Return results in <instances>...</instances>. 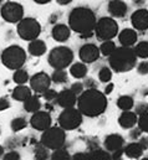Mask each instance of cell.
<instances>
[{
  "instance_id": "cell-1",
  "label": "cell",
  "mask_w": 148,
  "mask_h": 160,
  "mask_svg": "<svg viewBox=\"0 0 148 160\" xmlns=\"http://www.w3.org/2000/svg\"><path fill=\"white\" fill-rule=\"evenodd\" d=\"M106 108H107L106 94L98 91L97 88L86 89L77 98V109L82 113V116L95 118L105 113Z\"/></svg>"
},
{
  "instance_id": "cell-2",
  "label": "cell",
  "mask_w": 148,
  "mask_h": 160,
  "mask_svg": "<svg viewBox=\"0 0 148 160\" xmlns=\"http://www.w3.org/2000/svg\"><path fill=\"white\" fill-rule=\"evenodd\" d=\"M96 15L95 12L85 6H78L71 10L69 15L70 29L80 34L82 38H91L96 28Z\"/></svg>"
},
{
  "instance_id": "cell-3",
  "label": "cell",
  "mask_w": 148,
  "mask_h": 160,
  "mask_svg": "<svg viewBox=\"0 0 148 160\" xmlns=\"http://www.w3.org/2000/svg\"><path fill=\"white\" fill-rule=\"evenodd\" d=\"M110 67L116 72H128L133 67H136L137 63V56L132 47H117L116 51L108 57Z\"/></svg>"
},
{
  "instance_id": "cell-4",
  "label": "cell",
  "mask_w": 148,
  "mask_h": 160,
  "mask_svg": "<svg viewBox=\"0 0 148 160\" xmlns=\"http://www.w3.org/2000/svg\"><path fill=\"white\" fill-rule=\"evenodd\" d=\"M26 61V52L23 47L18 45H11L6 47L1 53V63L9 70H19L24 66Z\"/></svg>"
},
{
  "instance_id": "cell-5",
  "label": "cell",
  "mask_w": 148,
  "mask_h": 160,
  "mask_svg": "<svg viewBox=\"0 0 148 160\" xmlns=\"http://www.w3.org/2000/svg\"><path fill=\"white\" fill-rule=\"evenodd\" d=\"M47 61L54 70H65L74 61V52L67 46H57L49 53Z\"/></svg>"
},
{
  "instance_id": "cell-6",
  "label": "cell",
  "mask_w": 148,
  "mask_h": 160,
  "mask_svg": "<svg viewBox=\"0 0 148 160\" xmlns=\"http://www.w3.org/2000/svg\"><path fill=\"white\" fill-rule=\"evenodd\" d=\"M66 142V133L61 127H51L47 130L42 132L40 143L46 147L49 150H56L64 148Z\"/></svg>"
},
{
  "instance_id": "cell-7",
  "label": "cell",
  "mask_w": 148,
  "mask_h": 160,
  "mask_svg": "<svg viewBox=\"0 0 148 160\" xmlns=\"http://www.w3.org/2000/svg\"><path fill=\"white\" fill-rule=\"evenodd\" d=\"M18 35L25 41L36 40L41 32V25L34 18H24L18 22Z\"/></svg>"
},
{
  "instance_id": "cell-8",
  "label": "cell",
  "mask_w": 148,
  "mask_h": 160,
  "mask_svg": "<svg viewBox=\"0 0 148 160\" xmlns=\"http://www.w3.org/2000/svg\"><path fill=\"white\" fill-rule=\"evenodd\" d=\"M95 34L97 39L102 41L112 40L113 38L117 36L118 34V24L113 18H101L96 22L95 28Z\"/></svg>"
},
{
  "instance_id": "cell-9",
  "label": "cell",
  "mask_w": 148,
  "mask_h": 160,
  "mask_svg": "<svg viewBox=\"0 0 148 160\" xmlns=\"http://www.w3.org/2000/svg\"><path fill=\"white\" fill-rule=\"evenodd\" d=\"M83 116L77 108H66L59 116V125L64 130H74L82 124Z\"/></svg>"
},
{
  "instance_id": "cell-10",
  "label": "cell",
  "mask_w": 148,
  "mask_h": 160,
  "mask_svg": "<svg viewBox=\"0 0 148 160\" xmlns=\"http://www.w3.org/2000/svg\"><path fill=\"white\" fill-rule=\"evenodd\" d=\"M1 18L11 24H16L24 19V8L21 4L15 1H8L1 6Z\"/></svg>"
},
{
  "instance_id": "cell-11",
  "label": "cell",
  "mask_w": 148,
  "mask_h": 160,
  "mask_svg": "<svg viewBox=\"0 0 148 160\" xmlns=\"http://www.w3.org/2000/svg\"><path fill=\"white\" fill-rule=\"evenodd\" d=\"M51 82V76L45 72H37L30 78V88L36 93H44L50 88Z\"/></svg>"
},
{
  "instance_id": "cell-12",
  "label": "cell",
  "mask_w": 148,
  "mask_h": 160,
  "mask_svg": "<svg viewBox=\"0 0 148 160\" xmlns=\"http://www.w3.org/2000/svg\"><path fill=\"white\" fill-rule=\"evenodd\" d=\"M51 123H52V118L50 113L45 111H39L36 113H34L33 117L30 118V125L35 130H40V132H45L49 128H51Z\"/></svg>"
},
{
  "instance_id": "cell-13",
  "label": "cell",
  "mask_w": 148,
  "mask_h": 160,
  "mask_svg": "<svg viewBox=\"0 0 148 160\" xmlns=\"http://www.w3.org/2000/svg\"><path fill=\"white\" fill-rule=\"evenodd\" d=\"M100 55H101L100 47H97L93 43H85L80 48V52H78V56L83 63H92L97 61Z\"/></svg>"
},
{
  "instance_id": "cell-14",
  "label": "cell",
  "mask_w": 148,
  "mask_h": 160,
  "mask_svg": "<svg viewBox=\"0 0 148 160\" xmlns=\"http://www.w3.org/2000/svg\"><path fill=\"white\" fill-rule=\"evenodd\" d=\"M77 98L78 97L75 94L71 89H62L61 92H59L55 103L59 104L64 109H66V108H74L75 106L77 104Z\"/></svg>"
},
{
  "instance_id": "cell-15",
  "label": "cell",
  "mask_w": 148,
  "mask_h": 160,
  "mask_svg": "<svg viewBox=\"0 0 148 160\" xmlns=\"http://www.w3.org/2000/svg\"><path fill=\"white\" fill-rule=\"evenodd\" d=\"M103 147L108 153L113 154L116 152H119V150L124 149V139H123L122 135L113 133V134H110L105 138Z\"/></svg>"
},
{
  "instance_id": "cell-16",
  "label": "cell",
  "mask_w": 148,
  "mask_h": 160,
  "mask_svg": "<svg viewBox=\"0 0 148 160\" xmlns=\"http://www.w3.org/2000/svg\"><path fill=\"white\" fill-rule=\"evenodd\" d=\"M131 22L135 30L146 31L148 30V10L147 9H138L131 16Z\"/></svg>"
},
{
  "instance_id": "cell-17",
  "label": "cell",
  "mask_w": 148,
  "mask_h": 160,
  "mask_svg": "<svg viewBox=\"0 0 148 160\" xmlns=\"http://www.w3.org/2000/svg\"><path fill=\"white\" fill-rule=\"evenodd\" d=\"M107 10L113 18H124L128 11V6L122 0H111L108 2Z\"/></svg>"
},
{
  "instance_id": "cell-18",
  "label": "cell",
  "mask_w": 148,
  "mask_h": 160,
  "mask_svg": "<svg viewBox=\"0 0 148 160\" xmlns=\"http://www.w3.org/2000/svg\"><path fill=\"white\" fill-rule=\"evenodd\" d=\"M51 35H52V38H54L55 41H57V42H65V41L69 40L70 36H71V29L67 25L57 24V25H55L52 28Z\"/></svg>"
},
{
  "instance_id": "cell-19",
  "label": "cell",
  "mask_w": 148,
  "mask_h": 160,
  "mask_svg": "<svg viewBox=\"0 0 148 160\" xmlns=\"http://www.w3.org/2000/svg\"><path fill=\"white\" fill-rule=\"evenodd\" d=\"M118 41L124 47H132L137 42V32L135 29H123L118 34Z\"/></svg>"
},
{
  "instance_id": "cell-20",
  "label": "cell",
  "mask_w": 148,
  "mask_h": 160,
  "mask_svg": "<svg viewBox=\"0 0 148 160\" xmlns=\"http://www.w3.org/2000/svg\"><path fill=\"white\" fill-rule=\"evenodd\" d=\"M118 123L123 129H132L138 123V117L132 111H124L118 118Z\"/></svg>"
},
{
  "instance_id": "cell-21",
  "label": "cell",
  "mask_w": 148,
  "mask_h": 160,
  "mask_svg": "<svg viewBox=\"0 0 148 160\" xmlns=\"http://www.w3.org/2000/svg\"><path fill=\"white\" fill-rule=\"evenodd\" d=\"M31 96H33L31 94V88L28 87V86H25V84H18L13 89V93H11V97L15 101H19V102H25Z\"/></svg>"
},
{
  "instance_id": "cell-22",
  "label": "cell",
  "mask_w": 148,
  "mask_h": 160,
  "mask_svg": "<svg viewBox=\"0 0 148 160\" xmlns=\"http://www.w3.org/2000/svg\"><path fill=\"white\" fill-rule=\"evenodd\" d=\"M123 152H124V155L128 157L130 159H140L143 155L145 149L141 147V144L138 142H133V143L127 144L124 147Z\"/></svg>"
},
{
  "instance_id": "cell-23",
  "label": "cell",
  "mask_w": 148,
  "mask_h": 160,
  "mask_svg": "<svg viewBox=\"0 0 148 160\" xmlns=\"http://www.w3.org/2000/svg\"><path fill=\"white\" fill-rule=\"evenodd\" d=\"M28 50H29V53L33 56H36V57L42 56L46 52V43L42 40H39V39L33 40L29 42Z\"/></svg>"
},
{
  "instance_id": "cell-24",
  "label": "cell",
  "mask_w": 148,
  "mask_h": 160,
  "mask_svg": "<svg viewBox=\"0 0 148 160\" xmlns=\"http://www.w3.org/2000/svg\"><path fill=\"white\" fill-rule=\"evenodd\" d=\"M70 73H71L72 77L77 78V80L85 78L86 75H87V66L83 62H76L74 65H71Z\"/></svg>"
},
{
  "instance_id": "cell-25",
  "label": "cell",
  "mask_w": 148,
  "mask_h": 160,
  "mask_svg": "<svg viewBox=\"0 0 148 160\" xmlns=\"http://www.w3.org/2000/svg\"><path fill=\"white\" fill-rule=\"evenodd\" d=\"M40 108H41V102H40L37 96H31L29 99H26L24 102V109L29 113L34 114V113L40 111Z\"/></svg>"
},
{
  "instance_id": "cell-26",
  "label": "cell",
  "mask_w": 148,
  "mask_h": 160,
  "mask_svg": "<svg viewBox=\"0 0 148 160\" xmlns=\"http://www.w3.org/2000/svg\"><path fill=\"white\" fill-rule=\"evenodd\" d=\"M117 107L119 109H122L123 112L124 111H131L135 107V101L131 96H121L117 99Z\"/></svg>"
},
{
  "instance_id": "cell-27",
  "label": "cell",
  "mask_w": 148,
  "mask_h": 160,
  "mask_svg": "<svg viewBox=\"0 0 148 160\" xmlns=\"http://www.w3.org/2000/svg\"><path fill=\"white\" fill-rule=\"evenodd\" d=\"M88 154H90V160H112L111 153H108L106 149L97 148L95 150H91Z\"/></svg>"
},
{
  "instance_id": "cell-28",
  "label": "cell",
  "mask_w": 148,
  "mask_h": 160,
  "mask_svg": "<svg viewBox=\"0 0 148 160\" xmlns=\"http://www.w3.org/2000/svg\"><path fill=\"white\" fill-rule=\"evenodd\" d=\"M116 48H117V47H116V43L112 40H107V41H103V42L101 43V46H100V52H101V55L110 57L112 53L116 51Z\"/></svg>"
},
{
  "instance_id": "cell-29",
  "label": "cell",
  "mask_w": 148,
  "mask_h": 160,
  "mask_svg": "<svg viewBox=\"0 0 148 160\" xmlns=\"http://www.w3.org/2000/svg\"><path fill=\"white\" fill-rule=\"evenodd\" d=\"M34 157H35V160H49V157L51 155L49 154V149L40 143L34 149Z\"/></svg>"
},
{
  "instance_id": "cell-30",
  "label": "cell",
  "mask_w": 148,
  "mask_h": 160,
  "mask_svg": "<svg viewBox=\"0 0 148 160\" xmlns=\"http://www.w3.org/2000/svg\"><path fill=\"white\" fill-rule=\"evenodd\" d=\"M67 80H69V76H67V72L65 70H55L51 75V81L57 83V84L66 83Z\"/></svg>"
},
{
  "instance_id": "cell-31",
  "label": "cell",
  "mask_w": 148,
  "mask_h": 160,
  "mask_svg": "<svg viewBox=\"0 0 148 160\" xmlns=\"http://www.w3.org/2000/svg\"><path fill=\"white\" fill-rule=\"evenodd\" d=\"M136 56L140 58H148V41H141L135 46Z\"/></svg>"
},
{
  "instance_id": "cell-32",
  "label": "cell",
  "mask_w": 148,
  "mask_h": 160,
  "mask_svg": "<svg viewBox=\"0 0 148 160\" xmlns=\"http://www.w3.org/2000/svg\"><path fill=\"white\" fill-rule=\"evenodd\" d=\"M13 80L16 84H25L29 81V73L24 70V68H19L14 72Z\"/></svg>"
},
{
  "instance_id": "cell-33",
  "label": "cell",
  "mask_w": 148,
  "mask_h": 160,
  "mask_svg": "<svg viewBox=\"0 0 148 160\" xmlns=\"http://www.w3.org/2000/svg\"><path fill=\"white\" fill-rule=\"evenodd\" d=\"M10 127H11L13 132H20V130H23V129H25L28 127V120L25 119L24 117H16V118H14L11 120Z\"/></svg>"
},
{
  "instance_id": "cell-34",
  "label": "cell",
  "mask_w": 148,
  "mask_h": 160,
  "mask_svg": "<svg viewBox=\"0 0 148 160\" xmlns=\"http://www.w3.org/2000/svg\"><path fill=\"white\" fill-rule=\"evenodd\" d=\"M50 160H71V155L65 148H60L54 150V153L50 157Z\"/></svg>"
},
{
  "instance_id": "cell-35",
  "label": "cell",
  "mask_w": 148,
  "mask_h": 160,
  "mask_svg": "<svg viewBox=\"0 0 148 160\" xmlns=\"http://www.w3.org/2000/svg\"><path fill=\"white\" fill-rule=\"evenodd\" d=\"M98 78L103 83H108L112 78V70L111 67H102L98 72Z\"/></svg>"
},
{
  "instance_id": "cell-36",
  "label": "cell",
  "mask_w": 148,
  "mask_h": 160,
  "mask_svg": "<svg viewBox=\"0 0 148 160\" xmlns=\"http://www.w3.org/2000/svg\"><path fill=\"white\" fill-rule=\"evenodd\" d=\"M138 128L143 133H148V112L140 116V118H138Z\"/></svg>"
},
{
  "instance_id": "cell-37",
  "label": "cell",
  "mask_w": 148,
  "mask_h": 160,
  "mask_svg": "<svg viewBox=\"0 0 148 160\" xmlns=\"http://www.w3.org/2000/svg\"><path fill=\"white\" fill-rule=\"evenodd\" d=\"M57 92L55 91V89H51V88H49L46 92H44L42 93V97H44V99L45 101H47V102H55L56 101V98H57Z\"/></svg>"
},
{
  "instance_id": "cell-38",
  "label": "cell",
  "mask_w": 148,
  "mask_h": 160,
  "mask_svg": "<svg viewBox=\"0 0 148 160\" xmlns=\"http://www.w3.org/2000/svg\"><path fill=\"white\" fill-rule=\"evenodd\" d=\"M70 89H71L75 94L78 97L80 94L83 93V91H85V86H83V83H81V82H76V83H72V84H71Z\"/></svg>"
},
{
  "instance_id": "cell-39",
  "label": "cell",
  "mask_w": 148,
  "mask_h": 160,
  "mask_svg": "<svg viewBox=\"0 0 148 160\" xmlns=\"http://www.w3.org/2000/svg\"><path fill=\"white\" fill-rule=\"evenodd\" d=\"M3 160H21V155L18 152L11 150V152H8V153L4 154Z\"/></svg>"
},
{
  "instance_id": "cell-40",
  "label": "cell",
  "mask_w": 148,
  "mask_h": 160,
  "mask_svg": "<svg viewBox=\"0 0 148 160\" xmlns=\"http://www.w3.org/2000/svg\"><path fill=\"white\" fill-rule=\"evenodd\" d=\"M146 112H148V103L141 102V103H138V104L136 106L135 113H136L137 116H141V114H143V113H146Z\"/></svg>"
},
{
  "instance_id": "cell-41",
  "label": "cell",
  "mask_w": 148,
  "mask_h": 160,
  "mask_svg": "<svg viewBox=\"0 0 148 160\" xmlns=\"http://www.w3.org/2000/svg\"><path fill=\"white\" fill-rule=\"evenodd\" d=\"M137 72H138L140 75H142V76L148 75V61H142V62L138 63V66H137Z\"/></svg>"
},
{
  "instance_id": "cell-42",
  "label": "cell",
  "mask_w": 148,
  "mask_h": 160,
  "mask_svg": "<svg viewBox=\"0 0 148 160\" xmlns=\"http://www.w3.org/2000/svg\"><path fill=\"white\" fill-rule=\"evenodd\" d=\"M71 160H90V154L85 152H78L71 155Z\"/></svg>"
},
{
  "instance_id": "cell-43",
  "label": "cell",
  "mask_w": 148,
  "mask_h": 160,
  "mask_svg": "<svg viewBox=\"0 0 148 160\" xmlns=\"http://www.w3.org/2000/svg\"><path fill=\"white\" fill-rule=\"evenodd\" d=\"M143 132L140 129V128H132L131 129V133H130V138L133 139V140H138L141 138V134Z\"/></svg>"
},
{
  "instance_id": "cell-44",
  "label": "cell",
  "mask_w": 148,
  "mask_h": 160,
  "mask_svg": "<svg viewBox=\"0 0 148 160\" xmlns=\"http://www.w3.org/2000/svg\"><path fill=\"white\" fill-rule=\"evenodd\" d=\"M10 108V101L6 97H0V112Z\"/></svg>"
},
{
  "instance_id": "cell-45",
  "label": "cell",
  "mask_w": 148,
  "mask_h": 160,
  "mask_svg": "<svg viewBox=\"0 0 148 160\" xmlns=\"http://www.w3.org/2000/svg\"><path fill=\"white\" fill-rule=\"evenodd\" d=\"M137 142L141 144V147H142L145 150L148 148V137H141V138H140Z\"/></svg>"
},
{
  "instance_id": "cell-46",
  "label": "cell",
  "mask_w": 148,
  "mask_h": 160,
  "mask_svg": "<svg viewBox=\"0 0 148 160\" xmlns=\"http://www.w3.org/2000/svg\"><path fill=\"white\" fill-rule=\"evenodd\" d=\"M83 86L87 87V89H91V88H95L96 87V83L92 78H87V80L83 82Z\"/></svg>"
},
{
  "instance_id": "cell-47",
  "label": "cell",
  "mask_w": 148,
  "mask_h": 160,
  "mask_svg": "<svg viewBox=\"0 0 148 160\" xmlns=\"http://www.w3.org/2000/svg\"><path fill=\"white\" fill-rule=\"evenodd\" d=\"M112 91H113V84H112V83H108V86L105 88V94H110Z\"/></svg>"
},
{
  "instance_id": "cell-48",
  "label": "cell",
  "mask_w": 148,
  "mask_h": 160,
  "mask_svg": "<svg viewBox=\"0 0 148 160\" xmlns=\"http://www.w3.org/2000/svg\"><path fill=\"white\" fill-rule=\"evenodd\" d=\"M56 1H57L60 5H67V4H69V2H71L72 0H56Z\"/></svg>"
},
{
  "instance_id": "cell-49",
  "label": "cell",
  "mask_w": 148,
  "mask_h": 160,
  "mask_svg": "<svg viewBox=\"0 0 148 160\" xmlns=\"http://www.w3.org/2000/svg\"><path fill=\"white\" fill-rule=\"evenodd\" d=\"M36 4H40V5H42V4H47L49 1H51V0H34Z\"/></svg>"
},
{
  "instance_id": "cell-50",
  "label": "cell",
  "mask_w": 148,
  "mask_h": 160,
  "mask_svg": "<svg viewBox=\"0 0 148 160\" xmlns=\"http://www.w3.org/2000/svg\"><path fill=\"white\" fill-rule=\"evenodd\" d=\"M133 4L135 5H143L145 4V0H133Z\"/></svg>"
},
{
  "instance_id": "cell-51",
  "label": "cell",
  "mask_w": 148,
  "mask_h": 160,
  "mask_svg": "<svg viewBox=\"0 0 148 160\" xmlns=\"http://www.w3.org/2000/svg\"><path fill=\"white\" fill-rule=\"evenodd\" d=\"M4 154H5V150H4V147H3V145H0V159H3V157H4Z\"/></svg>"
},
{
  "instance_id": "cell-52",
  "label": "cell",
  "mask_w": 148,
  "mask_h": 160,
  "mask_svg": "<svg viewBox=\"0 0 148 160\" xmlns=\"http://www.w3.org/2000/svg\"><path fill=\"white\" fill-rule=\"evenodd\" d=\"M141 160H148V157L147 158H143V159H141Z\"/></svg>"
},
{
  "instance_id": "cell-53",
  "label": "cell",
  "mask_w": 148,
  "mask_h": 160,
  "mask_svg": "<svg viewBox=\"0 0 148 160\" xmlns=\"http://www.w3.org/2000/svg\"><path fill=\"white\" fill-rule=\"evenodd\" d=\"M0 134H1V128H0Z\"/></svg>"
},
{
  "instance_id": "cell-54",
  "label": "cell",
  "mask_w": 148,
  "mask_h": 160,
  "mask_svg": "<svg viewBox=\"0 0 148 160\" xmlns=\"http://www.w3.org/2000/svg\"><path fill=\"white\" fill-rule=\"evenodd\" d=\"M1 2H3V0H0V4H1Z\"/></svg>"
}]
</instances>
